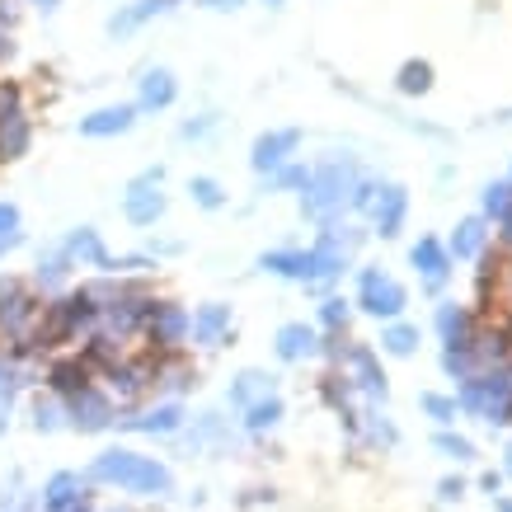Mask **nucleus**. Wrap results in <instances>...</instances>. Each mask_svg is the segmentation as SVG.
<instances>
[{"label": "nucleus", "mask_w": 512, "mask_h": 512, "mask_svg": "<svg viewBox=\"0 0 512 512\" xmlns=\"http://www.w3.org/2000/svg\"><path fill=\"white\" fill-rule=\"evenodd\" d=\"M90 480L118 484V489H127V494H170L174 489L170 466H160L156 456H137V451H123V447L94 456Z\"/></svg>", "instance_id": "f257e3e1"}, {"label": "nucleus", "mask_w": 512, "mask_h": 512, "mask_svg": "<svg viewBox=\"0 0 512 512\" xmlns=\"http://www.w3.org/2000/svg\"><path fill=\"white\" fill-rule=\"evenodd\" d=\"M353 188H357V165L348 156H329L325 165L306 179L301 207H306V217H334L343 207V198H353Z\"/></svg>", "instance_id": "f03ea898"}, {"label": "nucleus", "mask_w": 512, "mask_h": 512, "mask_svg": "<svg viewBox=\"0 0 512 512\" xmlns=\"http://www.w3.org/2000/svg\"><path fill=\"white\" fill-rule=\"evenodd\" d=\"M160 179H165V170H146L137 174L132 184H127V198H123V212L132 226H151V221L165 217V193H160Z\"/></svg>", "instance_id": "7ed1b4c3"}, {"label": "nucleus", "mask_w": 512, "mask_h": 512, "mask_svg": "<svg viewBox=\"0 0 512 512\" xmlns=\"http://www.w3.org/2000/svg\"><path fill=\"white\" fill-rule=\"evenodd\" d=\"M404 301H409V292H404L395 278H386L381 268H367L362 282H357V306H362L367 315H376V320H381V315H386V320L390 315H400Z\"/></svg>", "instance_id": "20e7f679"}, {"label": "nucleus", "mask_w": 512, "mask_h": 512, "mask_svg": "<svg viewBox=\"0 0 512 512\" xmlns=\"http://www.w3.org/2000/svg\"><path fill=\"white\" fill-rule=\"evenodd\" d=\"M66 409H71V423H76L80 433H104V428L113 423L109 395H99L94 386H85L80 395H71V400H66Z\"/></svg>", "instance_id": "39448f33"}, {"label": "nucleus", "mask_w": 512, "mask_h": 512, "mask_svg": "<svg viewBox=\"0 0 512 512\" xmlns=\"http://www.w3.org/2000/svg\"><path fill=\"white\" fill-rule=\"evenodd\" d=\"M188 320H193V315H188L184 306H170V301H165V306H151V311H146L151 343H156V348H179V343L188 339Z\"/></svg>", "instance_id": "423d86ee"}, {"label": "nucleus", "mask_w": 512, "mask_h": 512, "mask_svg": "<svg viewBox=\"0 0 512 512\" xmlns=\"http://www.w3.org/2000/svg\"><path fill=\"white\" fill-rule=\"evenodd\" d=\"M296 146H301V132H296V127H282V132H264V137L254 141V151H249V165H254L259 174L278 170V165L292 156Z\"/></svg>", "instance_id": "0eeeda50"}, {"label": "nucleus", "mask_w": 512, "mask_h": 512, "mask_svg": "<svg viewBox=\"0 0 512 512\" xmlns=\"http://www.w3.org/2000/svg\"><path fill=\"white\" fill-rule=\"evenodd\" d=\"M188 334H193V343H202V348L226 343V334H231V306H221V301L202 306V311L188 320Z\"/></svg>", "instance_id": "6e6552de"}, {"label": "nucleus", "mask_w": 512, "mask_h": 512, "mask_svg": "<svg viewBox=\"0 0 512 512\" xmlns=\"http://www.w3.org/2000/svg\"><path fill=\"white\" fill-rule=\"evenodd\" d=\"M94 315H99V306H90V296H66V301H57L52 306V320H47V329L52 334H80V329L94 325Z\"/></svg>", "instance_id": "1a4fd4ad"}, {"label": "nucleus", "mask_w": 512, "mask_h": 512, "mask_svg": "<svg viewBox=\"0 0 512 512\" xmlns=\"http://www.w3.org/2000/svg\"><path fill=\"white\" fill-rule=\"evenodd\" d=\"M137 123V104H113V109H99L90 118H80V137H118Z\"/></svg>", "instance_id": "9d476101"}, {"label": "nucleus", "mask_w": 512, "mask_h": 512, "mask_svg": "<svg viewBox=\"0 0 512 512\" xmlns=\"http://www.w3.org/2000/svg\"><path fill=\"white\" fill-rule=\"evenodd\" d=\"M409 264H414V268H419V273H423V278H428V287H433V292H437V287H442V278H447V273H451L447 249L437 245L433 235H423L419 245L409 249Z\"/></svg>", "instance_id": "9b49d317"}, {"label": "nucleus", "mask_w": 512, "mask_h": 512, "mask_svg": "<svg viewBox=\"0 0 512 512\" xmlns=\"http://www.w3.org/2000/svg\"><path fill=\"white\" fill-rule=\"evenodd\" d=\"M62 249H66V259H71V264L109 268V249H104V240H99V231H94V226H80V231H71Z\"/></svg>", "instance_id": "f8f14e48"}, {"label": "nucleus", "mask_w": 512, "mask_h": 512, "mask_svg": "<svg viewBox=\"0 0 512 512\" xmlns=\"http://www.w3.org/2000/svg\"><path fill=\"white\" fill-rule=\"evenodd\" d=\"M404 212H409V193H404L400 184H386V193H381V202H376V231L386 235H400V226H404Z\"/></svg>", "instance_id": "ddd939ff"}, {"label": "nucleus", "mask_w": 512, "mask_h": 512, "mask_svg": "<svg viewBox=\"0 0 512 512\" xmlns=\"http://www.w3.org/2000/svg\"><path fill=\"white\" fill-rule=\"evenodd\" d=\"M179 423H184V409L160 404V409H146L137 419H118V428H127V433H179Z\"/></svg>", "instance_id": "4468645a"}, {"label": "nucleus", "mask_w": 512, "mask_h": 512, "mask_svg": "<svg viewBox=\"0 0 512 512\" xmlns=\"http://www.w3.org/2000/svg\"><path fill=\"white\" fill-rule=\"evenodd\" d=\"M174 94H179V80H174V71L156 66V71H146V80H141L137 109H170Z\"/></svg>", "instance_id": "2eb2a0df"}, {"label": "nucleus", "mask_w": 512, "mask_h": 512, "mask_svg": "<svg viewBox=\"0 0 512 512\" xmlns=\"http://www.w3.org/2000/svg\"><path fill=\"white\" fill-rule=\"evenodd\" d=\"M179 0H137V5H127V10H118V15L109 19V33L113 38H123V33H132V29H141L146 19H156V15H165V10H174Z\"/></svg>", "instance_id": "dca6fc26"}, {"label": "nucleus", "mask_w": 512, "mask_h": 512, "mask_svg": "<svg viewBox=\"0 0 512 512\" xmlns=\"http://www.w3.org/2000/svg\"><path fill=\"white\" fill-rule=\"evenodd\" d=\"M348 367H353L357 386L367 390L372 400H386V372L376 367V353H372V348H348Z\"/></svg>", "instance_id": "f3484780"}, {"label": "nucleus", "mask_w": 512, "mask_h": 512, "mask_svg": "<svg viewBox=\"0 0 512 512\" xmlns=\"http://www.w3.org/2000/svg\"><path fill=\"white\" fill-rule=\"evenodd\" d=\"M320 348L311 325H282L278 329V357L282 362H301V357H311Z\"/></svg>", "instance_id": "a211bd4d"}, {"label": "nucleus", "mask_w": 512, "mask_h": 512, "mask_svg": "<svg viewBox=\"0 0 512 512\" xmlns=\"http://www.w3.org/2000/svg\"><path fill=\"white\" fill-rule=\"evenodd\" d=\"M80 475H71V470H62V475H52V480L43 484V508L47 512H66L71 503H80Z\"/></svg>", "instance_id": "6ab92c4d"}, {"label": "nucleus", "mask_w": 512, "mask_h": 512, "mask_svg": "<svg viewBox=\"0 0 512 512\" xmlns=\"http://www.w3.org/2000/svg\"><path fill=\"white\" fill-rule=\"evenodd\" d=\"M480 249H484V217H466L451 235V254L456 259H475Z\"/></svg>", "instance_id": "aec40b11"}, {"label": "nucleus", "mask_w": 512, "mask_h": 512, "mask_svg": "<svg viewBox=\"0 0 512 512\" xmlns=\"http://www.w3.org/2000/svg\"><path fill=\"white\" fill-rule=\"evenodd\" d=\"M437 334L447 339V348L451 343H470V320H466V311H461L456 301L437 306Z\"/></svg>", "instance_id": "412c9836"}, {"label": "nucleus", "mask_w": 512, "mask_h": 512, "mask_svg": "<svg viewBox=\"0 0 512 512\" xmlns=\"http://www.w3.org/2000/svg\"><path fill=\"white\" fill-rule=\"evenodd\" d=\"M268 381H273V376H264V372H240V376H235V386H231V404H240V409L259 404L264 395H273V390H268Z\"/></svg>", "instance_id": "4be33fe9"}, {"label": "nucleus", "mask_w": 512, "mask_h": 512, "mask_svg": "<svg viewBox=\"0 0 512 512\" xmlns=\"http://www.w3.org/2000/svg\"><path fill=\"white\" fill-rule=\"evenodd\" d=\"M85 386H90V372H85L80 362H57V367H52V390H57V395L71 400V395H80Z\"/></svg>", "instance_id": "5701e85b"}, {"label": "nucleus", "mask_w": 512, "mask_h": 512, "mask_svg": "<svg viewBox=\"0 0 512 512\" xmlns=\"http://www.w3.org/2000/svg\"><path fill=\"white\" fill-rule=\"evenodd\" d=\"M24 151H29V123L24 118L0 123V160H19Z\"/></svg>", "instance_id": "b1692460"}, {"label": "nucleus", "mask_w": 512, "mask_h": 512, "mask_svg": "<svg viewBox=\"0 0 512 512\" xmlns=\"http://www.w3.org/2000/svg\"><path fill=\"white\" fill-rule=\"evenodd\" d=\"M395 85H400V94H428L433 90V66L428 62H404L400 76H395Z\"/></svg>", "instance_id": "393cba45"}, {"label": "nucleus", "mask_w": 512, "mask_h": 512, "mask_svg": "<svg viewBox=\"0 0 512 512\" xmlns=\"http://www.w3.org/2000/svg\"><path fill=\"white\" fill-rule=\"evenodd\" d=\"M278 419H282V400H278V395H264L259 404H249V409H245V428H249V433H264V428H273Z\"/></svg>", "instance_id": "a878e982"}, {"label": "nucleus", "mask_w": 512, "mask_h": 512, "mask_svg": "<svg viewBox=\"0 0 512 512\" xmlns=\"http://www.w3.org/2000/svg\"><path fill=\"white\" fill-rule=\"evenodd\" d=\"M259 264L273 268V273H287V278L306 282V249H278V254H264Z\"/></svg>", "instance_id": "bb28decb"}, {"label": "nucleus", "mask_w": 512, "mask_h": 512, "mask_svg": "<svg viewBox=\"0 0 512 512\" xmlns=\"http://www.w3.org/2000/svg\"><path fill=\"white\" fill-rule=\"evenodd\" d=\"M381 348H386V353H395V357H409L414 348H419V329H414V325H390L386 334H381Z\"/></svg>", "instance_id": "cd10ccee"}, {"label": "nucleus", "mask_w": 512, "mask_h": 512, "mask_svg": "<svg viewBox=\"0 0 512 512\" xmlns=\"http://www.w3.org/2000/svg\"><path fill=\"white\" fill-rule=\"evenodd\" d=\"M484 212H489V217H508L512 212V179H498V184L484 188Z\"/></svg>", "instance_id": "c85d7f7f"}, {"label": "nucleus", "mask_w": 512, "mask_h": 512, "mask_svg": "<svg viewBox=\"0 0 512 512\" xmlns=\"http://www.w3.org/2000/svg\"><path fill=\"white\" fill-rule=\"evenodd\" d=\"M188 193H193V202H198V207H207V212H217L221 202H226L221 184H217V179H207V174H198V179L188 184Z\"/></svg>", "instance_id": "c756f323"}, {"label": "nucleus", "mask_w": 512, "mask_h": 512, "mask_svg": "<svg viewBox=\"0 0 512 512\" xmlns=\"http://www.w3.org/2000/svg\"><path fill=\"white\" fill-rule=\"evenodd\" d=\"M66 268H71V259H66V249H52L47 259H38V282H47V287H57V282L66 278Z\"/></svg>", "instance_id": "7c9ffc66"}, {"label": "nucleus", "mask_w": 512, "mask_h": 512, "mask_svg": "<svg viewBox=\"0 0 512 512\" xmlns=\"http://www.w3.org/2000/svg\"><path fill=\"white\" fill-rule=\"evenodd\" d=\"M33 428H38V433H57V428H62V404L57 400L33 404Z\"/></svg>", "instance_id": "2f4dec72"}, {"label": "nucleus", "mask_w": 512, "mask_h": 512, "mask_svg": "<svg viewBox=\"0 0 512 512\" xmlns=\"http://www.w3.org/2000/svg\"><path fill=\"white\" fill-rule=\"evenodd\" d=\"M433 447L442 451V456H451V461H470V456H475V447H470L466 437H456V433H437Z\"/></svg>", "instance_id": "473e14b6"}, {"label": "nucleus", "mask_w": 512, "mask_h": 512, "mask_svg": "<svg viewBox=\"0 0 512 512\" xmlns=\"http://www.w3.org/2000/svg\"><path fill=\"white\" fill-rule=\"evenodd\" d=\"M381 193H386V184H376V179H362V184L353 188V207L357 212H376V202H381Z\"/></svg>", "instance_id": "72a5a7b5"}, {"label": "nucleus", "mask_w": 512, "mask_h": 512, "mask_svg": "<svg viewBox=\"0 0 512 512\" xmlns=\"http://www.w3.org/2000/svg\"><path fill=\"white\" fill-rule=\"evenodd\" d=\"M320 325L325 329H348V301H339V296L325 301V306H320Z\"/></svg>", "instance_id": "f704fd0d"}, {"label": "nucleus", "mask_w": 512, "mask_h": 512, "mask_svg": "<svg viewBox=\"0 0 512 512\" xmlns=\"http://www.w3.org/2000/svg\"><path fill=\"white\" fill-rule=\"evenodd\" d=\"M423 409H428L437 423H451V419H456V400H447V395H423Z\"/></svg>", "instance_id": "c9c22d12"}, {"label": "nucleus", "mask_w": 512, "mask_h": 512, "mask_svg": "<svg viewBox=\"0 0 512 512\" xmlns=\"http://www.w3.org/2000/svg\"><path fill=\"white\" fill-rule=\"evenodd\" d=\"M19 118V90L15 85H0V123Z\"/></svg>", "instance_id": "e433bc0d"}, {"label": "nucleus", "mask_w": 512, "mask_h": 512, "mask_svg": "<svg viewBox=\"0 0 512 512\" xmlns=\"http://www.w3.org/2000/svg\"><path fill=\"white\" fill-rule=\"evenodd\" d=\"M19 231V207L15 202H0V235H15Z\"/></svg>", "instance_id": "4c0bfd02"}, {"label": "nucleus", "mask_w": 512, "mask_h": 512, "mask_svg": "<svg viewBox=\"0 0 512 512\" xmlns=\"http://www.w3.org/2000/svg\"><path fill=\"white\" fill-rule=\"evenodd\" d=\"M212 123H217V118H212V113H202L198 123H184V127H179V137L193 141V137H202V132H212Z\"/></svg>", "instance_id": "58836bf2"}, {"label": "nucleus", "mask_w": 512, "mask_h": 512, "mask_svg": "<svg viewBox=\"0 0 512 512\" xmlns=\"http://www.w3.org/2000/svg\"><path fill=\"white\" fill-rule=\"evenodd\" d=\"M437 494H442V498L451 503V498H461V494H466V484H461V480H442V484H437Z\"/></svg>", "instance_id": "ea45409f"}, {"label": "nucleus", "mask_w": 512, "mask_h": 512, "mask_svg": "<svg viewBox=\"0 0 512 512\" xmlns=\"http://www.w3.org/2000/svg\"><path fill=\"white\" fill-rule=\"evenodd\" d=\"M207 10H235V5H245V0H202Z\"/></svg>", "instance_id": "a19ab883"}, {"label": "nucleus", "mask_w": 512, "mask_h": 512, "mask_svg": "<svg viewBox=\"0 0 512 512\" xmlns=\"http://www.w3.org/2000/svg\"><path fill=\"white\" fill-rule=\"evenodd\" d=\"M0 57H10V38L5 33H0Z\"/></svg>", "instance_id": "79ce46f5"}, {"label": "nucleus", "mask_w": 512, "mask_h": 512, "mask_svg": "<svg viewBox=\"0 0 512 512\" xmlns=\"http://www.w3.org/2000/svg\"><path fill=\"white\" fill-rule=\"evenodd\" d=\"M503 235H508V240H512V212H508V217H503Z\"/></svg>", "instance_id": "37998d69"}, {"label": "nucleus", "mask_w": 512, "mask_h": 512, "mask_svg": "<svg viewBox=\"0 0 512 512\" xmlns=\"http://www.w3.org/2000/svg\"><path fill=\"white\" fill-rule=\"evenodd\" d=\"M33 5H57V0H33Z\"/></svg>", "instance_id": "c03bdc74"}, {"label": "nucleus", "mask_w": 512, "mask_h": 512, "mask_svg": "<svg viewBox=\"0 0 512 512\" xmlns=\"http://www.w3.org/2000/svg\"><path fill=\"white\" fill-rule=\"evenodd\" d=\"M508 475H512V447H508Z\"/></svg>", "instance_id": "a18cd8bd"}, {"label": "nucleus", "mask_w": 512, "mask_h": 512, "mask_svg": "<svg viewBox=\"0 0 512 512\" xmlns=\"http://www.w3.org/2000/svg\"><path fill=\"white\" fill-rule=\"evenodd\" d=\"M503 512H512V503H503Z\"/></svg>", "instance_id": "49530a36"}, {"label": "nucleus", "mask_w": 512, "mask_h": 512, "mask_svg": "<svg viewBox=\"0 0 512 512\" xmlns=\"http://www.w3.org/2000/svg\"><path fill=\"white\" fill-rule=\"evenodd\" d=\"M268 5H282V0H268Z\"/></svg>", "instance_id": "de8ad7c7"}, {"label": "nucleus", "mask_w": 512, "mask_h": 512, "mask_svg": "<svg viewBox=\"0 0 512 512\" xmlns=\"http://www.w3.org/2000/svg\"><path fill=\"white\" fill-rule=\"evenodd\" d=\"M123 512H127V508H123Z\"/></svg>", "instance_id": "09e8293b"}]
</instances>
